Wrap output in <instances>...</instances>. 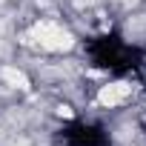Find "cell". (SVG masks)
I'll use <instances>...</instances> for the list:
<instances>
[{"label":"cell","mask_w":146,"mask_h":146,"mask_svg":"<svg viewBox=\"0 0 146 146\" xmlns=\"http://www.w3.org/2000/svg\"><path fill=\"white\" fill-rule=\"evenodd\" d=\"M3 78H6L9 83H15L17 89H26V86H29L26 75H23V72H17V69H3Z\"/></svg>","instance_id":"cell-3"},{"label":"cell","mask_w":146,"mask_h":146,"mask_svg":"<svg viewBox=\"0 0 146 146\" xmlns=\"http://www.w3.org/2000/svg\"><path fill=\"white\" fill-rule=\"evenodd\" d=\"M35 35H37V43H40L43 49H52V52L72 49V43H75L69 32H63V29L54 26V23H40V26L35 29Z\"/></svg>","instance_id":"cell-1"},{"label":"cell","mask_w":146,"mask_h":146,"mask_svg":"<svg viewBox=\"0 0 146 146\" xmlns=\"http://www.w3.org/2000/svg\"><path fill=\"white\" fill-rule=\"evenodd\" d=\"M129 95H132V86H129V83H109V86L100 89L98 100H100L103 106H117V103H123Z\"/></svg>","instance_id":"cell-2"}]
</instances>
